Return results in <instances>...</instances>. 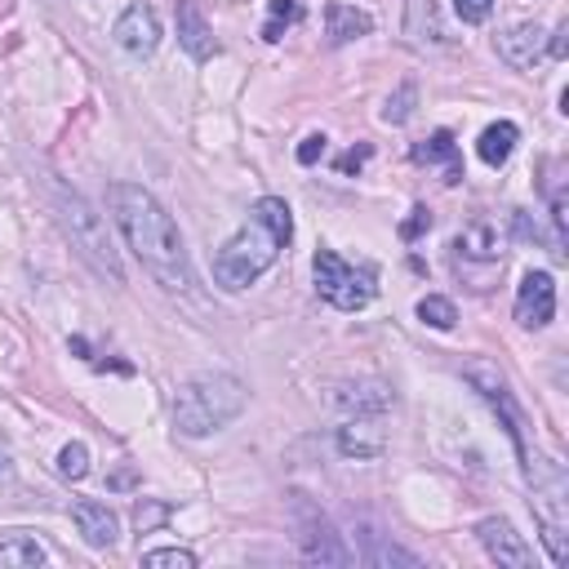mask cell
<instances>
[{
	"label": "cell",
	"instance_id": "obj_24",
	"mask_svg": "<svg viewBox=\"0 0 569 569\" xmlns=\"http://www.w3.org/2000/svg\"><path fill=\"white\" fill-rule=\"evenodd\" d=\"M302 4L298 0H271V22L262 27V40H280V22H298Z\"/></svg>",
	"mask_w": 569,
	"mask_h": 569
},
{
	"label": "cell",
	"instance_id": "obj_28",
	"mask_svg": "<svg viewBox=\"0 0 569 569\" xmlns=\"http://www.w3.org/2000/svg\"><path fill=\"white\" fill-rule=\"evenodd\" d=\"M325 147H329V138H325V133H307V138H302V147H298V164H316V160L325 156Z\"/></svg>",
	"mask_w": 569,
	"mask_h": 569
},
{
	"label": "cell",
	"instance_id": "obj_27",
	"mask_svg": "<svg viewBox=\"0 0 569 569\" xmlns=\"http://www.w3.org/2000/svg\"><path fill=\"white\" fill-rule=\"evenodd\" d=\"M453 9L462 22H485L493 13V0H453Z\"/></svg>",
	"mask_w": 569,
	"mask_h": 569
},
{
	"label": "cell",
	"instance_id": "obj_1",
	"mask_svg": "<svg viewBox=\"0 0 569 569\" xmlns=\"http://www.w3.org/2000/svg\"><path fill=\"white\" fill-rule=\"evenodd\" d=\"M107 204H111V218L120 227V236L129 240V249L138 253V262L164 284V289H178L187 293L196 284L191 276V258H187V244L173 227V218L164 213V204L138 187V182H111L107 187Z\"/></svg>",
	"mask_w": 569,
	"mask_h": 569
},
{
	"label": "cell",
	"instance_id": "obj_30",
	"mask_svg": "<svg viewBox=\"0 0 569 569\" xmlns=\"http://www.w3.org/2000/svg\"><path fill=\"white\" fill-rule=\"evenodd\" d=\"M565 36H569V22H560V31L551 40V58H565Z\"/></svg>",
	"mask_w": 569,
	"mask_h": 569
},
{
	"label": "cell",
	"instance_id": "obj_16",
	"mask_svg": "<svg viewBox=\"0 0 569 569\" xmlns=\"http://www.w3.org/2000/svg\"><path fill=\"white\" fill-rule=\"evenodd\" d=\"M338 449L347 458H373V453H382V427L369 413H356L338 427Z\"/></svg>",
	"mask_w": 569,
	"mask_h": 569
},
{
	"label": "cell",
	"instance_id": "obj_5",
	"mask_svg": "<svg viewBox=\"0 0 569 569\" xmlns=\"http://www.w3.org/2000/svg\"><path fill=\"white\" fill-rule=\"evenodd\" d=\"M62 227L71 231V244L80 249V258H84L98 276H111L116 284L124 280V276H120V258H116L111 236H107V222H102L80 196H67V200H62Z\"/></svg>",
	"mask_w": 569,
	"mask_h": 569
},
{
	"label": "cell",
	"instance_id": "obj_22",
	"mask_svg": "<svg viewBox=\"0 0 569 569\" xmlns=\"http://www.w3.org/2000/svg\"><path fill=\"white\" fill-rule=\"evenodd\" d=\"M142 565L147 569H196V556L187 547H160V551H147Z\"/></svg>",
	"mask_w": 569,
	"mask_h": 569
},
{
	"label": "cell",
	"instance_id": "obj_12",
	"mask_svg": "<svg viewBox=\"0 0 569 569\" xmlns=\"http://www.w3.org/2000/svg\"><path fill=\"white\" fill-rule=\"evenodd\" d=\"M71 520L80 525V533H84V542H89V547H111V542H116V533H120L116 511H111L107 502H93V498H80V502L71 507Z\"/></svg>",
	"mask_w": 569,
	"mask_h": 569
},
{
	"label": "cell",
	"instance_id": "obj_25",
	"mask_svg": "<svg viewBox=\"0 0 569 569\" xmlns=\"http://www.w3.org/2000/svg\"><path fill=\"white\" fill-rule=\"evenodd\" d=\"M409 102H413V84H405L387 107H382V120L387 124H400V120H409Z\"/></svg>",
	"mask_w": 569,
	"mask_h": 569
},
{
	"label": "cell",
	"instance_id": "obj_23",
	"mask_svg": "<svg viewBox=\"0 0 569 569\" xmlns=\"http://www.w3.org/2000/svg\"><path fill=\"white\" fill-rule=\"evenodd\" d=\"M58 471H62L67 480H80V476L89 471V449H84L80 440L62 445V453H58Z\"/></svg>",
	"mask_w": 569,
	"mask_h": 569
},
{
	"label": "cell",
	"instance_id": "obj_3",
	"mask_svg": "<svg viewBox=\"0 0 569 569\" xmlns=\"http://www.w3.org/2000/svg\"><path fill=\"white\" fill-rule=\"evenodd\" d=\"M249 391L240 378L231 373H204V378H191L178 396H173V427L182 436H209L218 427H227L240 409H244Z\"/></svg>",
	"mask_w": 569,
	"mask_h": 569
},
{
	"label": "cell",
	"instance_id": "obj_11",
	"mask_svg": "<svg viewBox=\"0 0 569 569\" xmlns=\"http://www.w3.org/2000/svg\"><path fill=\"white\" fill-rule=\"evenodd\" d=\"M173 22H178V44H182L196 62H209V58L218 53V40H213V31H209V22H204V13H200L196 0H178Z\"/></svg>",
	"mask_w": 569,
	"mask_h": 569
},
{
	"label": "cell",
	"instance_id": "obj_15",
	"mask_svg": "<svg viewBox=\"0 0 569 569\" xmlns=\"http://www.w3.org/2000/svg\"><path fill=\"white\" fill-rule=\"evenodd\" d=\"M453 258H467V262H489V267H502V240L489 222H471L458 240H453Z\"/></svg>",
	"mask_w": 569,
	"mask_h": 569
},
{
	"label": "cell",
	"instance_id": "obj_19",
	"mask_svg": "<svg viewBox=\"0 0 569 569\" xmlns=\"http://www.w3.org/2000/svg\"><path fill=\"white\" fill-rule=\"evenodd\" d=\"M44 565V547L31 533H9L0 542V569H36Z\"/></svg>",
	"mask_w": 569,
	"mask_h": 569
},
{
	"label": "cell",
	"instance_id": "obj_14",
	"mask_svg": "<svg viewBox=\"0 0 569 569\" xmlns=\"http://www.w3.org/2000/svg\"><path fill=\"white\" fill-rule=\"evenodd\" d=\"M409 156H413L418 164H445V182H458V178H462V156H458V142H453L449 129H436L431 138L413 142Z\"/></svg>",
	"mask_w": 569,
	"mask_h": 569
},
{
	"label": "cell",
	"instance_id": "obj_8",
	"mask_svg": "<svg viewBox=\"0 0 569 569\" xmlns=\"http://www.w3.org/2000/svg\"><path fill=\"white\" fill-rule=\"evenodd\" d=\"M111 36H116V44H120L124 53L147 58V53L160 44V18H156V9H151V4H129V9L116 18Z\"/></svg>",
	"mask_w": 569,
	"mask_h": 569
},
{
	"label": "cell",
	"instance_id": "obj_13",
	"mask_svg": "<svg viewBox=\"0 0 569 569\" xmlns=\"http://www.w3.org/2000/svg\"><path fill=\"white\" fill-rule=\"evenodd\" d=\"M538 53H542V27H538V22H520V27H511L507 36H498V58H502L507 67H516V71L533 67Z\"/></svg>",
	"mask_w": 569,
	"mask_h": 569
},
{
	"label": "cell",
	"instance_id": "obj_4",
	"mask_svg": "<svg viewBox=\"0 0 569 569\" xmlns=\"http://www.w3.org/2000/svg\"><path fill=\"white\" fill-rule=\"evenodd\" d=\"M316 289L325 302H333L338 311H360L373 302L378 284H373V271L369 267H351L347 258H338L333 249H316Z\"/></svg>",
	"mask_w": 569,
	"mask_h": 569
},
{
	"label": "cell",
	"instance_id": "obj_9",
	"mask_svg": "<svg viewBox=\"0 0 569 569\" xmlns=\"http://www.w3.org/2000/svg\"><path fill=\"white\" fill-rule=\"evenodd\" d=\"M556 316V280L547 271H529L516 289V320L525 329H542Z\"/></svg>",
	"mask_w": 569,
	"mask_h": 569
},
{
	"label": "cell",
	"instance_id": "obj_26",
	"mask_svg": "<svg viewBox=\"0 0 569 569\" xmlns=\"http://www.w3.org/2000/svg\"><path fill=\"white\" fill-rule=\"evenodd\" d=\"M427 227H431V213H427V204H418V209H409V218L400 222V240H418Z\"/></svg>",
	"mask_w": 569,
	"mask_h": 569
},
{
	"label": "cell",
	"instance_id": "obj_2",
	"mask_svg": "<svg viewBox=\"0 0 569 569\" xmlns=\"http://www.w3.org/2000/svg\"><path fill=\"white\" fill-rule=\"evenodd\" d=\"M293 240V213L280 196H262L249 209V222L218 249L213 258V280L222 289H249Z\"/></svg>",
	"mask_w": 569,
	"mask_h": 569
},
{
	"label": "cell",
	"instance_id": "obj_21",
	"mask_svg": "<svg viewBox=\"0 0 569 569\" xmlns=\"http://www.w3.org/2000/svg\"><path fill=\"white\" fill-rule=\"evenodd\" d=\"M418 320H422V325H431V329H453L458 311H453V302H449V298L427 293V298L418 302Z\"/></svg>",
	"mask_w": 569,
	"mask_h": 569
},
{
	"label": "cell",
	"instance_id": "obj_29",
	"mask_svg": "<svg viewBox=\"0 0 569 569\" xmlns=\"http://www.w3.org/2000/svg\"><path fill=\"white\" fill-rule=\"evenodd\" d=\"M365 160H369V142H360V147H351V151H347V156L338 160V169H342V173H356V169H360Z\"/></svg>",
	"mask_w": 569,
	"mask_h": 569
},
{
	"label": "cell",
	"instance_id": "obj_20",
	"mask_svg": "<svg viewBox=\"0 0 569 569\" xmlns=\"http://www.w3.org/2000/svg\"><path fill=\"white\" fill-rule=\"evenodd\" d=\"M365 560H369V565H405V569H418V565H422L413 551H405V547H396V542H382L378 533H369Z\"/></svg>",
	"mask_w": 569,
	"mask_h": 569
},
{
	"label": "cell",
	"instance_id": "obj_17",
	"mask_svg": "<svg viewBox=\"0 0 569 569\" xmlns=\"http://www.w3.org/2000/svg\"><path fill=\"white\" fill-rule=\"evenodd\" d=\"M516 138H520V129H516L511 120H498V124H489V129L480 133L476 151H480V160H485L489 169H498V164H507V156L516 151Z\"/></svg>",
	"mask_w": 569,
	"mask_h": 569
},
{
	"label": "cell",
	"instance_id": "obj_18",
	"mask_svg": "<svg viewBox=\"0 0 569 569\" xmlns=\"http://www.w3.org/2000/svg\"><path fill=\"white\" fill-rule=\"evenodd\" d=\"M373 18L365 9H351V4H329V40L333 44H347L356 36H369Z\"/></svg>",
	"mask_w": 569,
	"mask_h": 569
},
{
	"label": "cell",
	"instance_id": "obj_10",
	"mask_svg": "<svg viewBox=\"0 0 569 569\" xmlns=\"http://www.w3.org/2000/svg\"><path fill=\"white\" fill-rule=\"evenodd\" d=\"M302 556L307 560H320V565H347L351 560V551L342 547V538L333 533V525L320 511H311L307 502H302Z\"/></svg>",
	"mask_w": 569,
	"mask_h": 569
},
{
	"label": "cell",
	"instance_id": "obj_7",
	"mask_svg": "<svg viewBox=\"0 0 569 569\" xmlns=\"http://www.w3.org/2000/svg\"><path fill=\"white\" fill-rule=\"evenodd\" d=\"M467 382H471L493 409H502L507 431H511V440H516V449H520V458H525V427H520V409H516V400H511V391H507V378H502L493 365L476 360V365H467Z\"/></svg>",
	"mask_w": 569,
	"mask_h": 569
},
{
	"label": "cell",
	"instance_id": "obj_6",
	"mask_svg": "<svg viewBox=\"0 0 569 569\" xmlns=\"http://www.w3.org/2000/svg\"><path fill=\"white\" fill-rule=\"evenodd\" d=\"M476 538H480V547L489 551V560H498V565H507V569H529V565H533L529 542H525V538L516 533V525L502 520V516L480 520V525H476Z\"/></svg>",
	"mask_w": 569,
	"mask_h": 569
}]
</instances>
